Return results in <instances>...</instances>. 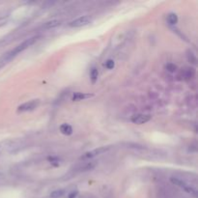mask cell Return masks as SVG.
Returning a JSON list of instances; mask_svg holds the SVG:
<instances>
[{"mask_svg": "<svg viewBox=\"0 0 198 198\" xmlns=\"http://www.w3.org/2000/svg\"><path fill=\"white\" fill-rule=\"evenodd\" d=\"M109 149H110L109 146H106V147H105V146H104V147H99V148L95 149V150H92V151H90V152L85 153L84 156L82 157V158H94V157H96V156H99V155H102V154L107 152Z\"/></svg>", "mask_w": 198, "mask_h": 198, "instance_id": "5", "label": "cell"}, {"mask_svg": "<svg viewBox=\"0 0 198 198\" xmlns=\"http://www.w3.org/2000/svg\"><path fill=\"white\" fill-rule=\"evenodd\" d=\"M65 191L63 189H57V191H54L50 193V197L51 198H59V197H62L64 195Z\"/></svg>", "mask_w": 198, "mask_h": 198, "instance_id": "14", "label": "cell"}, {"mask_svg": "<svg viewBox=\"0 0 198 198\" xmlns=\"http://www.w3.org/2000/svg\"><path fill=\"white\" fill-rule=\"evenodd\" d=\"M61 24V21L58 20V19H52V20H49L46 22L44 24V28L46 29H52V28H55L59 26V25Z\"/></svg>", "mask_w": 198, "mask_h": 198, "instance_id": "9", "label": "cell"}, {"mask_svg": "<svg viewBox=\"0 0 198 198\" xmlns=\"http://www.w3.org/2000/svg\"><path fill=\"white\" fill-rule=\"evenodd\" d=\"M93 94H86V93H80V92H76L72 96V101L74 102H78V101H83L86 100V99H89L93 97Z\"/></svg>", "mask_w": 198, "mask_h": 198, "instance_id": "7", "label": "cell"}, {"mask_svg": "<svg viewBox=\"0 0 198 198\" xmlns=\"http://www.w3.org/2000/svg\"><path fill=\"white\" fill-rule=\"evenodd\" d=\"M77 194H78V191H72L71 193H69L68 198H75V197L77 196Z\"/></svg>", "mask_w": 198, "mask_h": 198, "instance_id": "19", "label": "cell"}, {"mask_svg": "<svg viewBox=\"0 0 198 198\" xmlns=\"http://www.w3.org/2000/svg\"><path fill=\"white\" fill-rule=\"evenodd\" d=\"M47 160H49V161L50 162L51 165H53L55 167H57V166L60 165V160L56 157H49L47 158Z\"/></svg>", "mask_w": 198, "mask_h": 198, "instance_id": "15", "label": "cell"}, {"mask_svg": "<svg viewBox=\"0 0 198 198\" xmlns=\"http://www.w3.org/2000/svg\"><path fill=\"white\" fill-rule=\"evenodd\" d=\"M38 38H39V37L36 36V37H32V38L27 39V40H25L24 42H22V43H21V44H19V46H16L14 49L10 51V52H8V53L5 55V56H4V60H5V61H8V60H10V59H12L13 57H14V56H16V54L22 52L24 49H28L30 46H32L34 43H35V42L38 40Z\"/></svg>", "mask_w": 198, "mask_h": 198, "instance_id": "1", "label": "cell"}, {"mask_svg": "<svg viewBox=\"0 0 198 198\" xmlns=\"http://www.w3.org/2000/svg\"><path fill=\"white\" fill-rule=\"evenodd\" d=\"M98 76H99V72H98V70H97L96 68H93L92 70H91V72H90V77H91V80H92L93 83H95V82L97 81Z\"/></svg>", "mask_w": 198, "mask_h": 198, "instance_id": "13", "label": "cell"}, {"mask_svg": "<svg viewBox=\"0 0 198 198\" xmlns=\"http://www.w3.org/2000/svg\"><path fill=\"white\" fill-rule=\"evenodd\" d=\"M60 132L65 135H71L72 133V128L69 124H63L60 126Z\"/></svg>", "mask_w": 198, "mask_h": 198, "instance_id": "10", "label": "cell"}, {"mask_svg": "<svg viewBox=\"0 0 198 198\" xmlns=\"http://www.w3.org/2000/svg\"><path fill=\"white\" fill-rule=\"evenodd\" d=\"M166 70L170 72H175L177 71V66L175 65V64H172V63H169L166 65Z\"/></svg>", "mask_w": 198, "mask_h": 198, "instance_id": "16", "label": "cell"}, {"mask_svg": "<svg viewBox=\"0 0 198 198\" xmlns=\"http://www.w3.org/2000/svg\"><path fill=\"white\" fill-rule=\"evenodd\" d=\"M182 75H183V78L184 79H191L195 75V71L194 69L192 68H187L185 69L184 71H182Z\"/></svg>", "mask_w": 198, "mask_h": 198, "instance_id": "8", "label": "cell"}, {"mask_svg": "<svg viewBox=\"0 0 198 198\" xmlns=\"http://www.w3.org/2000/svg\"><path fill=\"white\" fill-rule=\"evenodd\" d=\"M167 21H168V23L171 24V25H174L178 22V16L176 14H174V13H171V14L168 15V16H167Z\"/></svg>", "mask_w": 198, "mask_h": 198, "instance_id": "11", "label": "cell"}, {"mask_svg": "<svg viewBox=\"0 0 198 198\" xmlns=\"http://www.w3.org/2000/svg\"><path fill=\"white\" fill-rule=\"evenodd\" d=\"M40 105V101L39 100H32L24 102V104L20 105L18 107V111L19 112H26V111H32L34 109H36L37 107Z\"/></svg>", "mask_w": 198, "mask_h": 198, "instance_id": "3", "label": "cell"}, {"mask_svg": "<svg viewBox=\"0 0 198 198\" xmlns=\"http://www.w3.org/2000/svg\"><path fill=\"white\" fill-rule=\"evenodd\" d=\"M105 66L106 69H108V70H111V69H113V68H114L115 63H114L113 60L109 59V60H107V61L105 63Z\"/></svg>", "mask_w": 198, "mask_h": 198, "instance_id": "17", "label": "cell"}, {"mask_svg": "<svg viewBox=\"0 0 198 198\" xmlns=\"http://www.w3.org/2000/svg\"><path fill=\"white\" fill-rule=\"evenodd\" d=\"M92 21L91 18L88 16H80V18H77L74 20H72L70 23H69V26L70 27H81V26H85V25H88L90 22Z\"/></svg>", "mask_w": 198, "mask_h": 198, "instance_id": "4", "label": "cell"}, {"mask_svg": "<svg viewBox=\"0 0 198 198\" xmlns=\"http://www.w3.org/2000/svg\"><path fill=\"white\" fill-rule=\"evenodd\" d=\"M151 120V116L149 114H137L132 116V122L133 124H137V125H142L149 122Z\"/></svg>", "mask_w": 198, "mask_h": 198, "instance_id": "6", "label": "cell"}, {"mask_svg": "<svg viewBox=\"0 0 198 198\" xmlns=\"http://www.w3.org/2000/svg\"><path fill=\"white\" fill-rule=\"evenodd\" d=\"M170 182L175 185V186H177L181 188H183L185 191H187L188 193H189V194H191L192 196L196 197L197 196V191L194 188H192L191 186H189V185H188L185 181L181 180L179 178H176V177H171L170 178Z\"/></svg>", "mask_w": 198, "mask_h": 198, "instance_id": "2", "label": "cell"}, {"mask_svg": "<svg viewBox=\"0 0 198 198\" xmlns=\"http://www.w3.org/2000/svg\"><path fill=\"white\" fill-rule=\"evenodd\" d=\"M95 165H96V163H95V162H87V163H85L84 165L81 166L78 170L79 171H88V170L93 169L94 167H95Z\"/></svg>", "mask_w": 198, "mask_h": 198, "instance_id": "12", "label": "cell"}, {"mask_svg": "<svg viewBox=\"0 0 198 198\" xmlns=\"http://www.w3.org/2000/svg\"><path fill=\"white\" fill-rule=\"evenodd\" d=\"M188 61H191V63H196V58L195 56L193 55V53L191 51H188Z\"/></svg>", "mask_w": 198, "mask_h": 198, "instance_id": "18", "label": "cell"}]
</instances>
